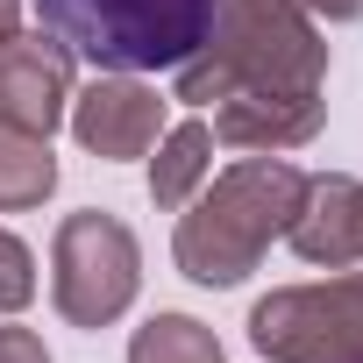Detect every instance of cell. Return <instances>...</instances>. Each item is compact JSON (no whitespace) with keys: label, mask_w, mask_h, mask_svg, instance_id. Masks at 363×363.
Instances as JSON below:
<instances>
[{"label":"cell","mask_w":363,"mask_h":363,"mask_svg":"<svg viewBox=\"0 0 363 363\" xmlns=\"http://www.w3.org/2000/svg\"><path fill=\"white\" fill-rule=\"evenodd\" d=\"M0 363H50L36 328H0Z\"/></svg>","instance_id":"14"},{"label":"cell","mask_w":363,"mask_h":363,"mask_svg":"<svg viewBox=\"0 0 363 363\" xmlns=\"http://www.w3.org/2000/svg\"><path fill=\"white\" fill-rule=\"evenodd\" d=\"M128 363H221V335L193 313H150L128 342Z\"/></svg>","instance_id":"12"},{"label":"cell","mask_w":363,"mask_h":363,"mask_svg":"<svg viewBox=\"0 0 363 363\" xmlns=\"http://www.w3.org/2000/svg\"><path fill=\"white\" fill-rule=\"evenodd\" d=\"M264 363H363V264L328 285H278L250 306Z\"/></svg>","instance_id":"5"},{"label":"cell","mask_w":363,"mask_h":363,"mask_svg":"<svg viewBox=\"0 0 363 363\" xmlns=\"http://www.w3.org/2000/svg\"><path fill=\"white\" fill-rule=\"evenodd\" d=\"M214 171V121H178L157 135V157H150V200L164 214H178Z\"/></svg>","instance_id":"10"},{"label":"cell","mask_w":363,"mask_h":363,"mask_svg":"<svg viewBox=\"0 0 363 363\" xmlns=\"http://www.w3.org/2000/svg\"><path fill=\"white\" fill-rule=\"evenodd\" d=\"M328 86V36L299 0H221L207 43L178 65L171 100H235V93H320Z\"/></svg>","instance_id":"1"},{"label":"cell","mask_w":363,"mask_h":363,"mask_svg":"<svg viewBox=\"0 0 363 363\" xmlns=\"http://www.w3.org/2000/svg\"><path fill=\"white\" fill-rule=\"evenodd\" d=\"M15 29H22V0H0V43H8Z\"/></svg>","instance_id":"16"},{"label":"cell","mask_w":363,"mask_h":363,"mask_svg":"<svg viewBox=\"0 0 363 363\" xmlns=\"http://www.w3.org/2000/svg\"><path fill=\"white\" fill-rule=\"evenodd\" d=\"M320 128H328L320 93H235V100H214V143L250 150V157H285V150L313 143Z\"/></svg>","instance_id":"9"},{"label":"cell","mask_w":363,"mask_h":363,"mask_svg":"<svg viewBox=\"0 0 363 363\" xmlns=\"http://www.w3.org/2000/svg\"><path fill=\"white\" fill-rule=\"evenodd\" d=\"M29 299H36V257H29V242L0 228V313H22Z\"/></svg>","instance_id":"13"},{"label":"cell","mask_w":363,"mask_h":363,"mask_svg":"<svg viewBox=\"0 0 363 363\" xmlns=\"http://www.w3.org/2000/svg\"><path fill=\"white\" fill-rule=\"evenodd\" d=\"M164 93L143 86L135 72H100L93 86L72 93V135L100 157V164H121V157H150L157 135H164Z\"/></svg>","instance_id":"6"},{"label":"cell","mask_w":363,"mask_h":363,"mask_svg":"<svg viewBox=\"0 0 363 363\" xmlns=\"http://www.w3.org/2000/svg\"><path fill=\"white\" fill-rule=\"evenodd\" d=\"M306 15H320V22H356L363 15V0H299Z\"/></svg>","instance_id":"15"},{"label":"cell","mask_w":363,"mask_h":363,"mask_svg":"<svg viewBox=\"0 0 363 363\" xmlns=\"http://www.w3.org/2000/svg\"><path fill=\"white\" fill-rule=\"evenodd\" d=\"M292 257L299 264H328V271H349L363 264V178H342V171H306V200L285 228Z\"/></svg>","instance_id":"8"},{"label":"cell","mask_w":363,"mask_h":363,"mask_svg":"<svg viewBox=\"0 0 363 363\" xmlns=\"http://www.w3.org/2000/svg\"><path fill=\"white\" fill-rule=\"evenodd\" d=\"M50 193H57V157H50V135L0 121V214H29V207H43Z\"/></svg>","instance_id":"11"},{"label":"cell","mask_w":363,"mask_h":363,"mask_svg":"<svg viewBox=\"0 0 363 363\" xmlns=\"http://www.w3.org/2000/svg\"><path fill=\"white\" fill-rule=\"evenodd\" d=\"M221 0H36V22L93 72H178Z\"/></svg>","instance_id":"3"},{"label":"cell","mask_w":363,"mask_h":363,"mask_svg":"<svg viewBox=\"0 0 363 363\" xmlns=\"http://www.w3.org/2000/svg\"><path fill=\"white\" fill-rule=\"evenodd\" d=\"M72 50L50 36V29H15L8 43H0V121H15V128H36L50 135L72 107Z\"/></svg>","instance_id":"7"},{"label":"cell","mask_w":363,"mask_h":363,"mask_svg":"<svg viewBox=\"0 0 363 363\" xmlns=\"http://www.w3.org/2000/svg\"><path fill=\"white\" fill-rule=\"evenodd\" d=\"M135 285H143V242L121 214H100V207H79L57 221V242H50V299L72 328H114L128 306H135Z\"/></svg>","instance_id":"4"},{"label":"cell","mask_w":363,"mask_h":363,"mask_svg":"<svg viewBox=\"0 0 363 363\" xmlns=\"http://www.w3.org/2000/svg\"><path fill=\"white\" fill-rule=\"evenodd\" d=\"M306 200V171L285 164V157H242L228 164L221 178H207V193L186 200L178 214V235H171V257L193 285H242L264 250L292 228Z\"/></svg>","instance_id":"2"}]
</instances>
